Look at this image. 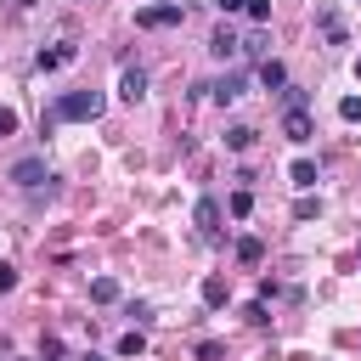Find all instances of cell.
<instances>
[{"label":"cell","instance_id":"6da1fadb","mask_svg":"<svg viewBox=\"0 0 361 361\" xmlns=\"http://www.w3.org/2000/svg\"><path fill=\"white\" fill-rule=\"evenodd\" d=\"M102 107H107V102H102L96 90H68L51 113H56V118H73V124H90V118H102Z\"/></svg>","mask_w":361,"mask_h":361},{"label":"cell","instance_id":"7a4b0ae2","mask_svg":"<svg viewBox=\"0 0 361 361\" xmlns=\"http://www.w3.org/2000/svg\"><path fill=\"white\" fill-rule=\"evenodd\" d=\"M180 17H186V11H180V0H158V6H141V11H135V23H141V28H175Z\"/></svg>","mask_w":361,"mask_h":361},{"label":"cell","instance_id":"3957f363","mask_svg":"<svg viewBox=\"0 0 361 361\" xmlns=\"http://www.w3.org/2000/svg\"><path fill=\"white\" fill-rule=\"evenodd\" d=\"M316 28H322V39H327V45H350V28H344L338 6H316Z\"/></svg>","mask_w":361,"mask_h":361},{"label":"cell","instance_id":"277c9868","mask_svg":"<svg viewBox=\"0 0 361 361\" xmlns=\"http://www.w3.org/2000/svg\"><path fill=\"white\" fill-rule=\"evenodd\" d=\"M11 180H17L23 192H34V186L51 180V169H45V158H17V164H11Z\"/></svg>","mask_w":361,"mask_h":361},{"label":"cell","instance_id":"5b68a950","mask_svg":"<svg viewBox=\"0 0 361 361\" xmlns=\"http://www.w3.org/2000/svg\"><path fill=\"white\" fill-rule=\"evenodd\" d=\"M282 135H288L293 147H305V141L316 135V124H310V113H305V107H288V113H282Z\"/></svg>","mask_w":361,"mask_h":361},{"label":"cell","instance_id":"8992f818","mask_svg":"<svg viewBox=\"0 0 361 361\" xmlns=\"http://www.w3.org/2000/svg\"><path fill=\"white\" fill-rule=\"evenodd\" d=\"M73 56H79V45H73V39H62V45H51V51H39V56H34V68H39V73H51V68H68Z\"/></svg>","mask_w":361,"mask_h":361},{"label":"cell","instance_id":"52a82bcc","mask_svg":"<svg viewBox=\"0 0 361 361\" xmlns=\"http://www.w3.org/2000/svg\"><path fill=\"white\" fill-rule=\"evenodd\" d=\"M118 96H124V102H141V96H147V68H124V73H118Z\"/></svg>","mask_w":361,"mask_h":361},{"label":"cell","instance_id":"ba28073f","mask_svg":"<svg viewBox=\"0 0 361 361\" xmlns=\"http://www.w3.org/2000/svg\"><path fill=\"white\" fill-rule=\"evenodd\" d=\"M209 96H214L220 107H226V102H237V96H243V73H226V79H214V85H209Z\"/></svg>","mask_w":361,"mask_h":361},{"label":"cell","instance_id":"9c48e42d","mask_svg":"<svg viewBox=\"0 0 361 361\" xmlns=\"http://www.w3.org/2000/svg\"><path fill=\"white\" fill-rule=\"evenodd\" d=\"M209 51H214V56L226 62V56H237V51H243V39H237L231 28H214V39H209Z\"/></svg>","mask_w":361,"mask_h":361},{"label":"cell","instance_id":"30bf717a","mask_svg":"<svg viewBox=\"0 0 361 361\" xmlns=\"http://www.w3.org/2000/svg\"><path fill=\"white\" fill-rule=\"evenodd\" d=\"M259 85H265V90H282V85H288V68L265 56V62H259Z\"/></svg>","mask_w":361,"mask_h":361},{"label":"cell","instance_id":"8fae6325","mask_svg":"<svg viewBox=\"0 0 361 361\" xmlns=\"http://www.w3.org/2000/svg\"><path fill=\"white\" fill-rule=\"evenodd\" d=\"M288 180H293L299 192H310V186H316V164H310V158H293V169H288Z\"/></svg>","mask_w":361,"mask_h":361},{"label":"cell","instance_id":"7c38bea8","mask_svg":"<svg viewBox=\"0 0 361 361\" xmlns=\"http://www.w3.org/2000/svg\"><path fill=\"white\" fill-rule=\"evenodd\" d=\"M197 226H203V237H214V231H220V203H214V197H203V203H197Z\"/></svg>","mask_w":361,"mask_h":361},{"label":"cell","instance_id":"4fadbf2b","mask_svg":"<svg viewBox=\"0 0 361 361\" xmlns=\"http://www.w3.org/2000/svg\"><path fill=\"white\" fill-rule=\"evenodd\" d=\"M226 147H231V152H248V147H254V124H231V130H226Z\"/></svg>","mask_w":361,"mask_h":361},{"label":"cell","instance_id":"5bb4252c","mask_svg":"<svg viewBox=\"0 0 361 361\" xmlns=\"http://www.w3.org/2000/svg\"><path fill=\"white\" fill-rule=\"evenodd\" d=\"M237 259H243V265H259V259H265V243H259V237H237Z\"/></svg>","mask_w":361,"mask_h":361},{"label":"cell","instance_id":"9a60e30c","mask_svg":"<svg viewBox=\"0 0 361 361\" xmlns=\"http://www.w3.org/2000/svg\"><path fill=\"white\" fill-rule=\"evenodd\" d=\"M226 209H231V214H237V220H248V214H254V192H248V186H237V192H231V203H226Z\"/></svg>","mask_w":361,"mask_h":361},{"label":"cell","instance_id":"2e32d148","mask_svg":"<svg viewBox=\"0 0 361 361\" xmlns=\"http://www.w3.org/2000/svg\"><path fill=\"white\" fill-rule=\"evenodd\" d=\"M90 299H96V305H113V299H118V282H113V276H96V282H90Z\"/></svg>","mask_w":361,"mask_h":361},{"label":"cell","instance_id":"e0dca14e","mask_svg":"<svg viewBox=\"0 0 361 361\" xmlns=\"http://www.w3.org/2000/svg\"><path fill=\"white\" fill-rule=\"evenodd\" d=\"M203 305H209V310L226 305V276H209V282H203Z\"/></svg>","mask_w":361,"mask_h":361},{"label":"cell","instance_id":"ac0fdd59","mask_svg":"<svg viewBox=\"0 0 361 361\" xmlns=\"http://www.w3.org/2000/svg\"><path fill=\"white\" fill-rule=\"evenodd\" d=\"M141 350H147V333H141V327H130V333L118 338V355H141Z\"/></svg>","mask_w":361,"mask_h":361},{"label":"cell","instance_id":"d6986e66","mask_svg":"<svg viewBox=\"0 0 361 361\" xmlns=\"http://www.w3.org/2000/svg\"><path fill=\"white\" fill-rule=\"evenodd\" d=\"M338 118H344V124H361V96H344V102H338Z\"/></svg>","mask_w":361,"mask_h":361},{"label":"cell","instance_id":"ffe728a7","mask_svg":"<svg viewBox=\"0 0 361 361\" xmlns=\"http://www.w3.org/2000/svg\"><path fill=\"white\" fill-rule=\"evenodd\" d=\"M316 214H322L316 197H299V203H293V220H316Z\"/></svg>","mask_w":361,"mask_h":361},{"label":"cell","instance_id":"44dd1931","mask_svg":"<svg viewBox=\"0 0 361 361\" xmlns=\"http://www.w3.org/2000/svg\"><path fill=\"white\" fill-rule=\"evenodd\" d=\"M276 96H282V107H305V90H299V85H282Z\"/></svg>","mask_w":361,"mask_h":361},{"label":"cell","instance_id":"7402d4cb","mask_svg":"<svg viewBox=\"0 0 361 361\" xmlns=\"http://www.w3.org/2000/svg\"><path fill=\"white\" fill-rule=\"evenodd\" d=\"M243 316H248V322H254V327H265V322H271V310H265V299H254V305H248V310H243Z\"/></svg>","mask_w":361,"mask_h":361},{"label":"cell","instance_id":"603a6c76","mask_svg":"<svg viewBox=\"0 0 361 361\" xmlns=\"http://www.w3.org/2000/svg\"><path fill=\"white\" fill-rule=\"evenodd\" d=\"M220 355H226V344H214V338H203V344H197V361H220Z\"/></svg>","mask_w":361,"mask_h":361},{"label":"cell","instance_id":"cb8c5ba5","mask_svg":"<svg viewBox=\"0 0 361 361\" xmlns=\"http://www.w3.org/2000/svg\"><path fill=\"white\" fill-rule=\"evenodd\" d=\"M243 11H248V17H254V23H271V0H248V6H243Z\"/></svg>","mask_w":361,"mask_h":361},{"label":"cell","instance_id":"d4e9b609","mask_svg":"<svg viewBox=\"0 0 361 361\" xmlns=\"http://www.w3.org/2000/svg\"><path fill=\"white\" fill-rule=\"evenodd\" d=\"M130 322H135V327H147V322H152V305H141V299H135V305H130Z\"/></svg>","mask_w":361,"mask_h":361},{"label":"cell","instance_id":"484cf974","mask_svg":"<svg viewBox=\"0 0 361 361\" xmlns=\"http://www.w3.org/2000/svg\"><path fill=\"white\" fill-rule=\"evenodd\" d=\"M39 355H45V361H62V338H45V344H39Z\"/></svg>","mask_w":361,"mask_h":361},{"label":"cell","instance_id":"4316f807","mask_svg":"<svg viewBox=\"0 0 361 361\" xmlns=\"http://www.w3.org/2000/svg\"><path fill=\"white\" fill-rule=\"evenodd\" d=\"M0 135H17V113L11 107H0Z\"/></svg>","mask_w":361,"mask_h":361},{"label":"cell","instance_id":"83f0119b","mask_svg":"<svg viewBox=\"0 0 361 361\" xmlns=\"http://www.w3.org/2000/svg\"><path fill=\"white\" fill-rule=\"evenodd\" d=\"M11 288H17V271H11V265H0V293H11Z\"/></svg>","mask_w":361,"mask_h":361},{"label":"cell","instance_id":"f1b7e54d","mask_svg":"<svg viewBox=\"0 0 361 361\" xmlns=\"http://www.w3.org/2000/svg\"><path fill=\"white\" fill-rule=\"evenodd\" d=\"M214 6H220V11H243L248 0H214Z\"/></svg>","mask_w":361,"mask_h":361},{"label":"cell","instance_id":"f546056e","mask_svg":"<svg viewBox=\"0 0 361 361\" xmlns=\"http://www.w3.org/2000/svg\"><path fill=\"white\" fill-rule=\"evenodd\" d=\"M11 6H17V11H34V6H39V0H11Z\"/></svg>","mask_w":361,"mask_h":361},{"label":"cell","instance_id":"4dcf8cb0","mask_svg":"<svg viewBox=\"0 0 361 361\" xmlns=\"http://www.w3.org/2000/svg\"><path fill=\"white\" fill-rule=\"evenodd\" d=\"M79 361H102V355H96V350H85V355H79Z\"/></svg>","mask_w":361,"mask_h":361},{"label":"cell","instance_id":"1f68e13d","mask_svg":"<svg viewBox=\"0 0 361 361\" xmlns=\"http://www.w3.org/2000/svg\"><path fill=\"white\" fill-rule=\"evenodd\" d=\"M355 79H361V56H355Z\"/></svg>","mask_w":361,"mask_h":361}]
</instances>
